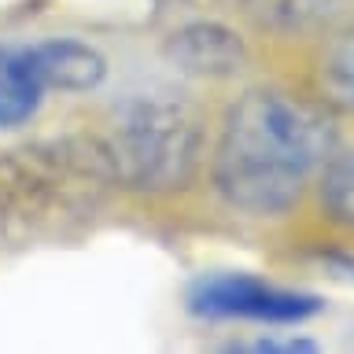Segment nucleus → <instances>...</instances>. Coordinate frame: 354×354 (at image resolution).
<instances>
[{
	"instance_id": "2",
	"label": "nucleus",
	"mask_w": 354,
	"mask_h": 354,
	"mask_svg": "<svg viewBox=\"0 0 354 354\" xmlns=\"http://www.w3.org/2000/svg\"><path fill=\"white\" fill-rule=\"evenodd\" d=\"M115 177L93 137H59L0 151V243L22 248L85 225Z\"/></svg>"
},
{
	"instance_id": "8",
	"label": "nucleus",
	"mask_w": 354,
	"mask_h": 354,
	"mask_svg": "<svg viewBox=\"0 0 354 354\" xmlns=\"http://www.w3.org/2000/svg\"><path fill=\"white\" fill-rule=\"evenodd\" d=\"M240 4L259 30L284 33V37L328 30L339 15V0H240Z\"/></svg>"
},
{
	"instance_id": "10",
	"label": "nucleus",
	"mask_w": 354,
	"mask_h": 354,
	"mask_svg": "<svg viewBox=\"0 0 354 354\" xmlns=\"http://www.w3.org/2000/svg\"><path fill=\"white\" fill-rule=\"evenodd\" d=\"M317 196H321V210H325L332 221L354 229V151L332 155V159L321 166Z\"/></svg>"
},
{
	"instance_id": "1",
	"label": "nucleus",
	"mask_w": 354,
	"mask_h": 354,
	"mask_svg": "<svg viewBox=\"0 0 354 354\" xmlns=\"http://www.w3.org/2000/svg\"><path fill=\"white\" fill-rule=\"evenodd\" d=\"M332 148L336 133L317 107L277 88H248L225 111L210 177L232 210L281 218L303 199Z\"/></svg>"
},
{
	"instance_id": "6",
	"label": "nucleus",
	"mask_w": 354,
	"mask_h": 354,
	"mask_svg": "<svg viewBox=\"0 0 354 354\" xmlns=\"http://www.w3.org/2000/svg\"><path fill=\"white\" fill-rule=\"evenodd\" d=\"M170 59L199 77H232L248 63L243 41L221 22H188L170 37Z\"/></svg>"
},
{
	"instance_id": "7",
	"label": "nucleus",
	"mask_w": 354,
	"mask_h": 354,
	"mask_svg": "<svg viewBox=\"0 0 354 354\" xmlns=\"http://www.w3.org/2000/svg\"><path fill=\"white\" fill-rule=\"evenodd\" d=\"M44 85L33 74L26 48L0 44V129H15L37 115Z\"/></svg>"
},
{
	"instance_id": "3",
	"label": "nucleus",
	"mask_w": 354,
	"mask_h": 354,
	"mask_svg": "<svg viewBox=\"0 0 354 354\" xmlns=\"http://www.w3.org/2000/svg\"><path fill=\"white\" fill-rule=\"evenodd\" d=\"M115 188L177 192L196 177L203 159V129L192 107L170 96L126 100L111 126L96 133Z\"/></svg>"
},
{
	"instance_id": "9",
	"label": "nucleus",
	"mask_w": 354,
	"mask_h": 354,
	"mask_svg": "<svg viewBox=\"0 0 354 354\" xmlns=\"http://www.w3.org/2000/svg\"><path fill=\"white\" fill-rule=\"evenodd\" d=\"M317 93L328 107L354 115V26L325 41L317 55Z\"/></svg>"
},
{
	"instance_id": "4",
	"label": "nucleus",
	"mask_w": 354,
	"mask_h": 354,
	"mask_svg": "<svg viewBox=\"0 0 354 354\" xmlns=\"http://www.w3.org/2000/svg\"><path fill=\"white\" fill-rule=\"evenodd\" d=\"M192 310L210 317H251V321H303L317 310L314 295L284 292V288L262 284L254 277H210V281L196 284L192 292Z\"/></svg>"
},
{
	"instance_id": "5",
	"label": "nucleus",
	"mask_w": 354,
	"mask_h": 354,
	"mask_svg": "<svg viewBox=\"0 0 354 354\" xmlns=\"http://www.w3.org/2000/svg\"><path fill=\"white\" fill-rule=\"evenodd\" d=\"M30 66L41 77L44 93L59 88V93H88L107 77V59L96 44L82 37H44L26 44Z\"/></svg>"
}]
</instances>
